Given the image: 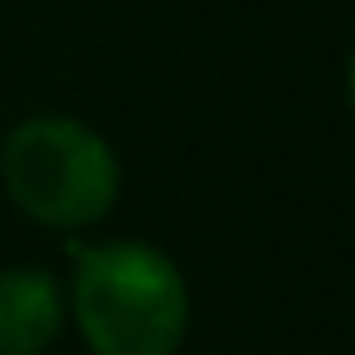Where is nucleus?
Returning a JSON list of instances; mask_svg holds the SVG:
<instances>
[{"label": "nucleus", "mask_w": 355, "mask_h": 355, "mask_svg": "<svg viewBox=\"0 0 355 355\" xmlns=\"http://www.w3.org/2000/svg\"><path fill=\"white\" fill-rule=\"evenodd\" d=\"M78 258L69 311L93 355H175L190 326V287L151 243H69Z\"/></svg>", "instance_id": "obj_1"}, {"label": "nucleus", "mask_w": 355, "mask_h": 355, "mask_svg": "<svg viewBox=\"0 0 355 355\" xmlns=\"http://www.w3.org/2000/svg\"><path fill=\"white\" fill-rule=\"evenodd\" d=\"M64 316V292L44 268H0V355H44Z\"/></svg>", "instance_id": "obj_3"}, {"label": "nucleus", "mask_w": 355, "mask_h": 355, "mask_svg": "<svg viewBox=\"0 0 355 355\" xmlns=\"http://www.w3.org/2000/svg\"><path fill=\"white\" fill-rule=\"evenodd\" d=\"M345 103H350V112H355V54H350V64H345Z\"/></svg>", "instance_id": "obj_4"}, {"label": "nucleus", "mask_w": 355, "mask_h": 355, "mask_svg": "<svg viewBox=\"0 0 355 355\" xmlns=\"http://www.w3.org/2000/svg\"><path fill=\"white\" fill-rule=\"evenodd\" d=\"M0 185L10 205L44 229H93L112 214L122 166L107 137L78 117H25L0 146Z\"/></svg>", "instance_id": "obj_2"}]
</instances>
